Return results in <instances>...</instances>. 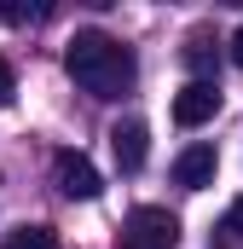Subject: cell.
Masks as SVG:
<instances>
[{
	"instance_id": "6da1fadb",
	"label": "cell",
	"mask_w": 243,
	"mask_h": 249,
	"mask_svg": "<svg viewBox=\"0 0 243 249\" xmlns=\"http://www.w3.org/2000/svg\"><path fill=\"white\" fill-rule=\"evenodd\" d=\"M64 70H69V81H75L81 93H93V99H122V93L133 87V75H139L133 53L122 47L116 35H104V29H81V35L64 47Z\"/></svg>"
},
{
	"instance_id": "7a4b0ae2",
	"label": "cell",
	"mask_w": 243,
	"mask_h": 249,
	"mask_svg": "<svg viewBox=\"0 0 243 249\" xmlns=\"http://www.w3.org/2000/svg\"><path fill=\"white\" fill-rule=\"evenodd\" d=\"M122 249H180V220L156 203H139L122 220Z\"/></svg>"
},
{
	"instance_id": "3957f363",
	"label": "cell",
	"mask_w": 243,
	"mask_h": 249,
	"mask_svg": "<svg viewBox=\"0 0 243 249\" xmlns=\"http://www.w3.org/2000/svg\"><path fill=\"white\" fill-rule=\"evenodd\" d=\"M214 110H220V81H185L180 93H174V122L180 127L214 122Z\"/></svg>"
},
{
	"instance_id": "277c9868",
	"label": "cell",
	"mask_w": 243,
	"mask_h": 249,
	"mask_svg": "<svg viewBox=\"0 0 243 249\" xmlns=\"http://www.w3.org/2000/svg\"><path fill=\"white\" fill-rule=\"evenodd\" d=\"M110 151H116V168H122V174H139L145 157H151V127L139 122V116L116 122V127H110Z\"/></svg>"
},
{
	"instance_id": "5b68a950",
	"label": "cell",
	"mask_w": 243,
	"mask_h": 249,
	"mask_svg": "<svg viewBox=\"0 0 243 249\" xmlns=\"http://www.w3.org/2000/svg\"><path fill=\"white\" fill-rule=\"evenodd\" d=\"M58 191H64V197H81V203H93V197L104 191V180H99V168H93L81 151H64V157H58Z\"/></svg>"
},
{
	"instance_id": "8992f818",
	"label": "cell",
	"mask_w": 243,
	"mask_h": 249,
	"mask_svg": "<svg viewBox=\"0 0 243 249\" xmlns=\"http://www.w3.org/2000/svg\"><path fill=\"white\" fill-rule=\"evenodd\" d=\"M214 168H220L214 145H185L180 157H174V186H185V191H203V186H214Z\"/></svg>"
},
{
	"instance_id": "52a82bcc",
	"label": "cell",
	"mask_w": 243,
	"mask_h": 249,
	"mask_svg": "<svg viewBox=\"0 0 243 249\" xmlns=\"http://www.w3.org/2000/svg\"><path fill=\"white\" fill-rule=\"evenodd\" d=\"M214 64H220V41L197 29V35L185 41V70H191L197 81H214Z\"/></svg>"
},
{
	"instance_id": "ba28073f",
	"label": "cell",
	"mask_w": 243,
	"mask_h": 249,
	"mask_svg": "<svg viewBox=\"0 0 243 249\" xmlns=\"http://www.w3.org/2000/svg\"><path fill=\"white\" fill-rule=\"evenodd\" d=\"M6 249H58V232L52 226H17V232H6Z\"/></svg>"
},
{
	"instance_id": "9c48e42d",
	"label": "cell",
	"mask_w": 243,
	"mask_h": 249,
	"mask_svg": "<svg viewBox=\"0 0 243 249\" xmlns=\"http://www.w3.org/2000/svg\"><path fill=\"white\" fill-rule=\"evenodd\" d=\"M0 18H6V23H29V18H47V6H17V0H0Z\"/></svg>"
},
{
	"instance_id": "30bf717a",
	"label": "cell",
	"mask_w": 243,
	"mask_h": 249,
	"mask_svg": "<svg viewBox=\"0 0 243 249\" xmlns=\"http://www.w3.org/2000/svg\"><path fill=\"white\" fill-rule=\"evenodd\" d=\"M12 93H17V81H12V64L0 58V105H12Z\"/></svg>"
},
{
	"instance_id": "8fae6325",
	"label": "cell",
	"mask_w": 243,
	"mask_h": 249,
	"mask_svg": "<svg viewBox=\"0 0 243 249\" xmlns=\"http://www.w3.org/2000/svg\"><path fill=\"white\" fill-rule=\"evenodd\" d=\"M226 226H232V232H238V238H243V197H238V203H232V214H226Z\"/></svg>"
},
{
	"instance_id": "7c38bea8",
	"label": "cell",
	"mask_w": 243,
	"mask_h": 249,
	"mask_svg": "<svg viewBox=\"0 0 243 249\" xmlns=\"http://www.w3.org/2000/svg\"><path fill=\"white\" fill-rule=\"evenodd\" d=\"M232 64L243 70V23H238V35H232Z\"/></svg>"
},
{
	"instance_id": "4fadbf2b",
	"label": "cell",
	"mask_w": 243,
	"mask_h": 249,
	"mask_svg": "<svg viewBox=\"0 0 243 249\" xmlns=\"http://www.w3.org/2000/svg\"><path fill=\"white\" fill-rule=\"evenodd\" d=\"M214 249H220V244H214Z\"/></svg>"
}]
</instances>
